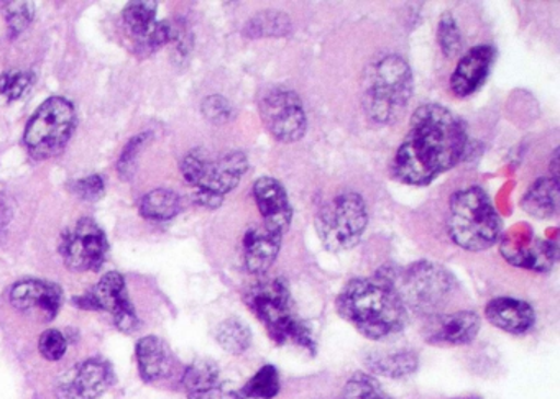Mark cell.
Here are the masks:
<instances>
[{"mask_svg": "<svg viewBox=\"0 0 560 399\" xmlns=\"http://www.w3.org/2000/svg\"><path fill=\"white\" fill-rule=\"evenodd\" d=\"M149 137L147 133L136 137V139L130 140L129 145L124 150L119 159V173L124 178L129 179L132 178V175H136L137 159H139L142 146L149 142Z\"/></svg>", "mask_w": 560, "mask_h": 399, "instance_id": "37", "label": "cell"}, {"mask_svg": "<svg viewBox=\"0 0 560 399\" xmlns=\"http://www.w3.org/2000/svg\"><path fill=\"white\" fill-rule=\"evenodd\" d=\"M247 169L248 159L242 152H231L215 162H209L205 176L196 186V202L202 208H221L225 196L241 185Z\"/></svg>", "mask_w": 560, "mask_h": 399, "instance_id": "12", "label": "cell"}, {"mask_svg": "<svg viewBox=\"0 0 560 399\" xmlns=\"http://www.w3.org/2000/svg\"><path fill=\"white\" fill-rule=\"evenodd\" d=\"M67 349V337L57 329L45 330L40 340H38V350H40L42 356L50 360V362H58V360L63 359Z\"/></svg>", "mask_w": 560, "mask_h": 399, "instance_id": "34", "label": "cell"}, {"mask_svg": "<svg viewBox=\"0 0 560 399\" xmlns=\"http://www.w3.org/2000/svg\"><path fill=\"white\" fill-rule=\"evenodd\" d=\"M366 368L373 375L385 376V378H406L418 369L419 356L412 350H392V352H370L365 355Z\"/></svg>", "mask_w": 560, "mask_h": 399, "instance_id": "22", "label": "cell"}, {"mask_svg": "<svg viewBox=\"0 0 560 399\" xmlns=\"http://www.w3.org/2000/svg\"><path fill=\"white\" fill-rule=\"evenodd\" d=\"M480 330V317L474 310H457L452 314H434L428 317L424 333L431 345H467L474 342Z\"/></svg>", "mask_w": 560, "mask_h": 399, "instance_id": "15", "label": "cell"}, {"mask_svg": "<svg viewBox=\"0 0 560 399\" xmlns=\"http://www.w3.org/2000/svg\"><path fill=\"white\" fill-rule=\"evenodd\" d=\"M415 91V78L405 58L388 55L376 61L363 84V109L375 126H392L405 114Z\"/></svg>", "mask_w": 560, "mask_h": 399, "instance_id": "4", "label": "cell"}, {"mask_svg": "<svg viewBox=\"0 0 560 399\" xmlns=\"http://www.w3.org/2000/svg\"><path fill=\"white\" fill-rule=\"evenodd\" d=\"M254 198L265 227L287 234L293 221V208L284 186L277 178L261 176L254 183Z\"/></svg>", "mask_w": 560, "mask_h": 399, "instance_id": "16", "label": "cell"}, {"mask_svg": "<svg viewBox=\"0 0 560 399\" xmlns=\"http://www.w3.org/2000/svg\"><path fill=\"white\" fill-rule=\"evenodd\" d=\"M74 304L81 309L106 310L122 332L130 333L139 329V317L127 294L126 280L116 271L104 274L100 283L83 296L74 297Z\"/></svg>", "mask_w": 560, "mask_h": 399, "instance_id": "11", "label": "cell"}, {"mask_svg": "<svg viewBox=\"0 0 560 399\" xmlns=\"http://www.w3.org/2000/svg\"><path fill=\"white\" fill-rule=\"evenodd\" d=\"M283 237L284 235L280 232L271 231L264 224L255 225L245 232L242 247H244V263L248 273L260 277L273 267L280 254Z\"/></svg>", "mask_w": 560, "mask_h": 399, "instance_id": "19", "label": "cell"}, {"mask_svg": "<svg viewBox=\"0 0 560 399\" xmlns=\"http://www.w3.org/2000/svg\"><path fill=\"white\" fill-rule=\"evenodd\" d=\"M280 373L277 366L265 365L245 383L241 389V395L245 399H273L280 392Z\"/></svg>", "mask_w": 560, "mask_h": 399, "instance_id": "28", "label": "cell"}, {"mask_svg": "<svg viewBox=\"0 0 560 399\" xmlns=\"http://www.w3.org/2000/svg\"><path fill=\"white\" fill-rule=\"evenodd\" d=\"M485 317L491 326L513 336L529 332L536 324V313L526 301L516 297H494L485 307Z\"/></svg>", "mask_w": 560, "mask_h": 399, "instance_id": "20", "label": "cell"}, {"mask_svg": "<svg viewBox=\"0 0 560 399\" xmlns=\"http://www.w3.org/2000/svg\"><path fill=\"white\" fill-rule=\"evenodd\" d=\"M4 14L12 35H21L34 21L35 8L32 2H5Z\"/></svg>", "mask_w": 560, "mask_h": 399, "instance_id": "33", "label": "cell"}, {"mask_svg": "<svg viewBox=\"0 0 560 399\" xmlns=\"http://www.w3.org/2000/svg\"><path fill=\"white\" fill-rule=\"evenodd\" d=\"M258 110L261 122L278 142H300L306 133V113L301 97L294 91L281 86L270 87L258 99Z\"/></svg>", "mask_w": 560, "mask_h": 399, "instance_id": "9", "label": "cell"}, {"mask_svg": "<svg viewBox=\"0 0 560 399\" xmlns=\"http://www.w3.org/2000/svg\"><path fill=\"white\" fill-rule=\"evenodd\" d=\"M137 363L143 382L153 383L166 378L173 368V355L168 345L155 336L143 337L137 342Z\"/></svg>", "mask_w": 560, "mask_h": 399, "instance_id": "21", "label": "cell"}, {"mask_svg": "<svg viewBox=\"0 0 560 399\" xmlns=\"http://www.w3.org/2000/svg\"><path fill=\"white\" fill-rule=\"evenodd\" d=\"M438 42L442 54L447 58L457 57L464 47V38H462L460 28L457 21L451 12L441 15L438 27Z\"/></svg>", "mask_w": 560, "mask_h": 399, "instance_id": "31", "label": "cell"}, {"mask_svg": "<svg viewBox=\"0 0 560 399\" xmlns=\"http://www.w3.org/2000/svg\"><path fill=\"white\" fill-rule=\"evenodd\" d=\"M521 208L536 219H550L559 211V179L540 176L523 196Z\"/></svg>", "mask_w": 560, "mask_h": 399, "instance_id": "23", "label": "cell"}, {"mask_svg": "<svg viewBox=\"0 0 560 399\" xmlns=\"http://www.w3.org/2000/svg\"><path fill=\"white\" fill-rule=\"evenodd\" d=\"M155 17L156 2H130L124 9V24L136 40L142 38L155 25Z\"/></svg>", "mask_w": 560, "mask_h": 399, "instance_id": "29", "label": "cell"}, {"mask_svg": "<svg viewBox=\"0 0 560 399\" xmlns=\"http://www.w3.org/2000/svg\"><path fill=\"white\" fill-rule=\"evenodd\" d=\"M189 399H245L238 391L222 388L221 385L208 391L198 392V395L188 396Z\"/></svg>", "mask_w": 560, "mask_h": 399, "instance_id": "39", "label": "cell"}, {"mask_svg": "<svg viewBox=\"0 0 560 399\" xmlns=\"http://www.w3.org/2000/svg\"><path fill=\"white\" fill-rule=\"evenodd\" d=\"M291 34V21L283 12L267 11L260 12L250 19L245 35L252 38L261 37H287Z\"/></svg>", "mask_w": 560, "mask_h": 399, "instance_id": "27", "label": "cell"}, {"mask_svg": "<svg viewBox=\"0 0 560 399\" xmlns=\"http://www.w3.org/2000/svg\"><path fill=\"white\" fill-rule=\"evenodd\" d=\"M497 50L493 45H477L458 60L451 77V90L457 97H468L485 83L493 67Z\"/></svg>", "mask_w": 560, "mask_h": 399, "instance_id": "18", "label": "cell"}, {"mask_svg": "<svg viewBox=\"0 0 560 399\" xmlns=\"http://www.w3.org/2000/svg\"><path fill=\"white\" fill-rule=\"evenodd\" d=\"M71 189L78 198L84 199V201H96L104 195L106 186L100 175H91L74 181Z\"/></svg>", "mask_w": 560, "mask_h": 399, "instance_id": "38", "label": "cell"}, {"mask_svg": "<svg viewBox=\"0 0 560 399\" xmlns=\"http://www.w3.org/2000/svg\"><path fill=\"white\" fill-rule=\"evenodd\" d=\"M61 290L58 284L44 280H24L15 283L9 301L22 313H38L45 320L57 317L61 307Z\"/></svg>", "mask_w": 560, "mask_h": 399, "instance_id": "17", "label": "cell"}, {"mask_svg": "<svg viewBox=\"0 0 560 399\" xmlns=\"http://www.w3.org/2000/svg\"><path fill=\"white\" fill-rule=\"evenodd\" d=\"M215 340L225 352L232 353V355H242L250 349L252 330L237 317H229L224 322L219 324L218 330H215Z\"/></svg>", "mask_w": 560, "mask_h": 399, "instance_id": "25", "label": "cell"}, {"mask_svg": "<svg viewBox=\"0 0 560 399\" xmlns=\"http://www.w3.org/2000/svg\"><path fill=\"white\" fill-rule=\"evenodd\" d=\"M221 385V372L219 366L212 360L201 359L192 362L186 368L183 376V386H185L188 396L198 395V392L208 391Z\"/></svg>", "mask_w": 560, "mask_h": 399, "instance_id": "26", "label": "cell"}, {"mask_svg": "<svg viewBox=\"0 0 560 399\" xmlns=\"http://www.w3.org/2000/svg\"><path fill=\"white\" fill-rule=\"evenodd\" d=\"M369 225L365 199L355 191H346L326 202L316 215V232L324 248L346 251L362 240Z\"/></svg>", "mask_w": 560, "mask_h": 399, "instance_id": "6", "label": "cell"}, {"mask_svg": "<svg viewBox=\"0 0 560 399\" xmlns=\"http://www.w3.org/2000/svg\"><path fill=\"white\" fill-rule=\"evenodd\" d=\"M342 399H392L380 383L366 373H355L343 386Z\"/></svg>", "mask_w": 560, "mask_h": 399, "instance_id": "30", "label": "cell"}, {"mask_svg": "<svg viewBox=\"0 0 560 399\" xmlns=\"http://www.w3.org/2000/svg\"><path fill=\"white\" fill-rule=\"evenodd\" d=\"M468 150L464 120L447 107L424 104L409 120V132L393 160L392 172L408 186H428L457 166Z\"/></svg>", "mask_w": 560, "mask_h": 399, "instance_id": "1", "label": "cell"}, {"mask_svg": "<svg viewBox=\"0 0 560 399\" xmlns=\"http://www.w3.org/2000/svg\"><path fill=\"white\" fill-rule=\"evenodd\" d=\"M232 113H234V109H232L231 103L225 97L209 96L202 103V114H205L206 119L209 122L218 124V126L229 122Z\"/></svg>", "mask_w": 560, "mask_h": 399, "instance_id": "36", "label": "cell"}, {"mask_svg": "<svg viewBox=\"0 0 560 399\" xmlns=\"http://www.w3.org/2000/svg\"><path fill=\"white\" fill-rule=\"evenodd\" d=\"M500 251L504 260L513 267L524 268V270L537 271V273H547L552 270L559 255L557 244L544 238L533 237V235H506L501 240Z\"/></svg>", "mask_w": 560, "mask_h": 399, "instance_id": "14", "label": "cell"}, {"mask_svg": "<svg viewBox=\"0 0 560 399\" xmlns=\"http://www.w3.org/2000/svg\"><path fill=\"white\" fill-rule=\"evenodd\" d=\"M74 127L77 113L73 104L65 97H50L28 120L24 133L25 146L34 159H51L70 142Z\"/></svg>", "mask_w": 560, "mask_h": 399, "instance_id": "8", "label": "cell"}, {"mask_svg": "<svg viewBox=\"0 0 560 399\" xmlns=\"http://www.w3.org/2000/svg\"><path fill=\"white\" fill-rule=\"evenodd\" d=\"M32 71L12 70L0 74V94L8 101H18L34 86Z\"/></svg>", "mask_w": 560, "mask_h": 399, "instance_id": "32", "label": "cell"}, {"mask_svg": "<svg viewBox=\"0 0 560 399\" xmlns=\"http://www.w3.org/2000/svg\"><path fill=\"white\" fill-rule=\"evenodd\" d=\"M107 247L109 245H107L106 234L90 218L80 219L61 235V258L73 271L100 270L106 258Z\"/></svg>", "mask_w": 560, "mask_h": 399, "instance_id": "10", "label": "cell"}, {"mask_svg": "<svg viewBox=\"0 0 560 399\" xmlns=\"http://www.w3.org/2000/svg\"><path fill=\"white\" fill-rule=\"evenodd\" d=\"M252 313L261 320L268 336L278 345L294 343L307 352H316L313 330L294 310L290 286L283 278H267L248 287L244 296Z\"/></svg>", "mask_w": 560, "mask_h": 399, "instance_id": "3", "label": "cell"}, {"mask_svg": "<svg viewBox=\"0 0 560 399\" xmlns=\"http://www.w3.org/2000/svg\"><path fill=\"white\" fill-rule=\"evenodd\" d=\"M114 373L103 359H88L60 376L58 399H97L113 385Z\"/></svg>", "mask_w": 560, "mask_h": 399, "instance_id": "13", "label": "cell"}, {"mask_svg": "<svg viewBox=\"0 0 560 399\" xmlns=\"http://www.w3.org/2000/svg\"><path fill=\"white\" fill-rule=\"evenodd\" d=\"M395 280L393 271L350 280L337 296V313L366 339L396 336L408 324V309L396 291Z\"/></svg>", "mask_w": 560, "mask_h": 399, "instance_id": "2", "label": "cell"}, {"mask_svg": "<svg viewBox=\"0 0 560 399\" xmlns=\"http://www.w3.org/2000/svg\"><path fill=\"white\" fill-rule=\"evenodd\" d=\"M447 232L457 247L481 251L501 234V218L480 186L460 189L448 202Z\"/></svg>", "mask_w": 560, "mask_h": 399, "instance_id": "5", "label": "cell"}, {"mask_svg": "<svg viewBox=\"0 0 560 399\" xmlns=\"http://www.w3.org/2000/svg\"><path fill=\"white\" fill-rule=\"evenodd\" d=\"M209 160L206 159L201 150H192L185 156L182 163L183 178L188 185L198 186L208 168Z\"/></svg>", "mask_w": 560, "mask_h": 399, "instance_id": "35", "label": "cell"}, {"mask_svg": "<svg viewBox=\"0 0 560 399\" xmlns=\"http://www.w3.org/2000/svg\"><path fill=\"white\" fill-rule=\"evenodd\" d=\"M395 286L406 309L429 317L445 306L455 281L447 268L434 261H418L402 271L399 280H395Z\"/></svg>", "mask_w": 560, "mask_h": 399, "instance_id": "7", "label": "cell"}, {"mask_svg": "<svg viewBox=\"0 0 560 399\" xmlns=\"http://www.w3.org/2000/svg\"><path fill=\"white\" fill-rule=\"evenodd\" d=\"M182 211V199L170 189H153L140 201V214L153 221H170Z\"/></svg>", "mask_w": 560, "mask_h": 399, "instance_id": "24", "label": "cell"}]
</instances>
